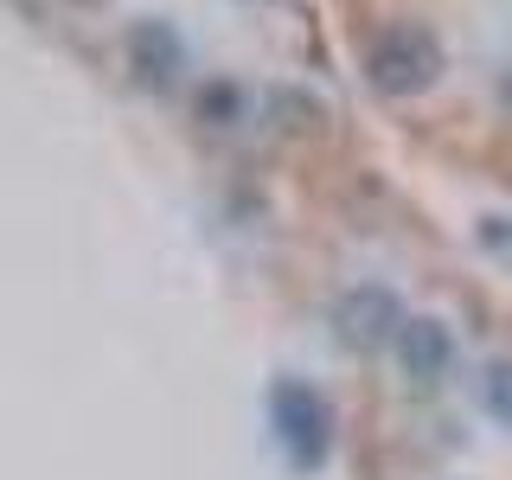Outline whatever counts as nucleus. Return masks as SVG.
Instances as JSON below:
<instances>
[{
    "label": "nucleus",
    "instance_id": "f257e3e1",
    "mask_svg": "<svg viewBox=\"0 0 512 480\" xmlns=\"http://www.w3.org/2000/svg\"><path fill=\"white\" fill-rule=\"evenodd\" d=\"M333 314L359 480H512V308L468 269H340Z\"/></svg>",
    "mask_w": 512,
    "mask_h": 480
}]
</instances>
